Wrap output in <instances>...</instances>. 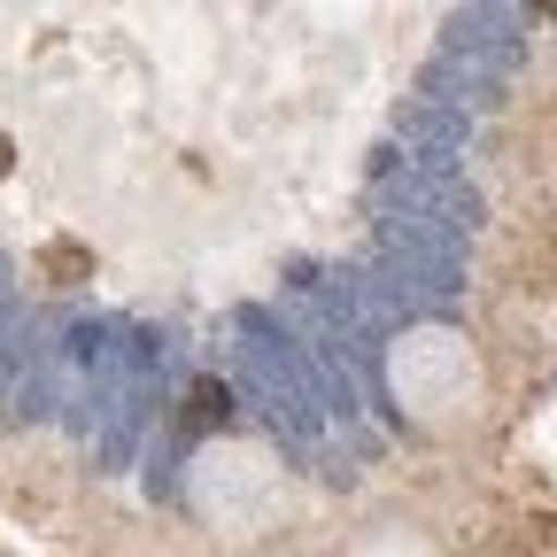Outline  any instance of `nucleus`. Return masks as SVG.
Returning a JSON list of instances; mask_svg holds the SVG:
<instances>
[{"label": "nucleus", "instance_id": "1", "mask_svg": "<svg viewBox=\"0 0 557 557\" xmlns=\"http://www.w3.org/2000/svg\"><path fill=\"white\" fill-rule=\"evenodd\" d=\"M0 178H9V139H0Z\"/></svg>", "mask_w": 557, "mask_h": 557}]
</instances>
